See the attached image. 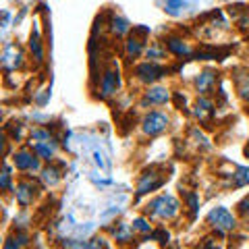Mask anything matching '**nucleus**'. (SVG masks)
<instances>
[{
    "label": "nucleus",
    "mask_w": 249,
    "mask_h": 249,
    "mask_svg": "<svg viewBox=\"0 0 249 249\" xmlns=\"http://www.w3.org/2000/svg\"><path fill=\"white\" fill-rule=\"evenodd\" d=\"M96 85V98L102 100V102H108V100L116 98L123 89V75H121V67L116 60H110L106 67L100 69L98 79L93 81Z\"/></svg>",
    "instance_id": "1"
},
{
    "label": "nucleus",
    "mask_w": 249,
    "mask_h": 249,
    "mask_svg": "<svg viewBox=\"0 0 249 249\" xmlns=\"http://www.w3.org/2000/svg\"><path fill=\"white\" fill-rule=\"evenodd\" d=\"M143 214L150 220H160V222H170L181 214V201L170 193H160V196L152 197L143 208Z\"/></svg>",
    "instance_id": "2"
},
{
    "label": "nucleus",
    "mask_w": 249,
    "mask_h": 249,
    "mask_svg": "<svg viewBox=\"0 0 249 249\" xmlns=\"http://www.w3.org/2000/svg\"><path fill=\"white\" fill-rule=\"evenodd\" d=\"M42 191H44V183L40 181V177L36 178L34 175H25L15 183L13 196L21 208H29L37 201V197L42 196Z\"/></svg>",
    "instance_id": "3"
},
{
    "label": "nucleus",
    "mask_w": 249,
    "mask_h": 249,
    "mask_svg": "<svg viewBox=\"0 0 249 249\" xmlns=\"http://www.w3.org/2000/svg\"><path fill=\"white\" fill-rule=\"evenodd\" d=\"M147 37H150V27L133 25V31L123 40V58L127 62L142 58L147 48Z\"/></svg>",
    "instance_id": "4"
},
{
    "label": "nucleus",
    "mask_w": 249,
    "mask_h": 249,
    "mask_svg": "<svg viewBox=\"0 0 249 249\" xmlns=\"http://www.w3.org/2000/svg\"><path fill=\"white\" fill-rule=\"evenodd\" d=\"M168 181V175L164 173V168L158 166V164H152L147 166L142 175L137 178V189H135V201H139L147 193H154L158 191L162 185Z\"/></svg>",
    "instance_id": "5"
},
{
    "label": "nucleus",
    "mask_w": 249,
    "mask_h": 249,
    "mask_svg": "<svg viewBox=\"0 0 249 249\" xmlns=\"http://www.w3.org/2000/svg\"><path fill=\"white\" fill-rule=\"evenodd\" d=\"M206 224L214 231L216 237H224L227 232H235L237 231V216L224 206H216L208 212L206 216Z\"/></svg>",
    "instance_id": "6"
},
{
    "label": "nucleus",
    "mask_w": 249,
    "mask_h": 249,
    "mask_svg": "<svg viewBox=\"0 0 249 249\" xmlns=\"http://www.w3.org/2000/svg\"><path fill=\"white\" fill-rule=\"evenodd\" d=\"M168 73H170L168 67L160 65V62H152V60H143V62H139V65L131 67V77H133L137 83L145 85V88L162 81Z\"/></svg>",
    "instance_id": "7"
},
{
    "label": "nucleus",
    "mask_w": 249,
    "mask_h": 249,
    "mask_svg": "<svg viewBox=\"0 0 249 249\" xmlns=\"http://www.w3.org/2000/svg\"><path fill=\"white\" fill-rule=\"evenodd\" d=\"M139 129L145 137H158L170 129V116L162 110H147L139 121Z\"/></svg>",
    "instance_id": "8"
},
{
    "label": "nucleus",
    "mask_w": 249,
    "mask_h": 249,
    "mask_svg": "<svg viewBox=\"0 0 249 249\" xmlns=\"http://www.w3.org/2000/svg\"><path fill=\"white\" fill-rule=\"evenodd\" d=\"M42 158L34 152V147H19V150H15L13 154V166L19 170V173H37L40 175V170L44 168L42 166Z\"/></svg>",
    "instance_id": "9"
},
{
    "label": "nucleus",
    "mask_w": 249,
    "mask_h": 249,
    "mask_svg": "<svg viewBox=\"0 0 249 249\" xmlns=\"http://www.w3.org/2000/svg\"><path fill=\"white\" fill-rule=\"evenodd\" d=\"M170 98H173V91H170L166 85H150V88H145L142 98H139L137 106L139 108H156V106H164L170 102Z\"/></svg>",
    "instance_id": "10"
},
{
    "label": "nucleus",
    "mask_w": 249,
    "mask_h": 249,
    "mask_svg": "<svg viewBox=\"0 0 249 249\" xmlns=\"http://www.w3.org/2000/svg\"><path fill=\"white\" fill-rule=\"evenodd\" d=\"M218 83H220V73L216 69H204L193 77V89L197 91V96H212Z\"/></svg>",
    "instance_id": "11"
},
{
    "label": "nucleus",
    "mask_w": 249,
    "mask_h": 249,
    "mask_svg": "<svg viewBox=\"0 0 249 249\" xmlns=\"http://www.w3.org/2000/svg\"><path fill=\"white\" fill-rule=\"evenodd\" d=\"M162 44L166 46V50H168V54H173V56H177V58H189V56H193V50H191V46L187 44V40L183 36H178V34H166L164 37L160 40Z\"/></svg>",
    "instance_id": "12"
},
{
    "label": "nucleus",
    "mask_w": 249,
    "mask_h": 249,
    "mask_svg": "<svg viewBox=\"0 0 249 249\" xmlns=\"http://www.w3.org/2000/svg\"><path fill=\"white\" fill-rule=\"evenodd\" d=\"M193 116L201 123V124H210L214 121V116H216V108L218 104H214V100L210 98V96H199L196 102H193Z\"/></svg>",
    "instance_id": "13"
},
{
    "label": "nucleus",
    "mask_w": 249,
    "mask_h": 249,
    "mask_svg": "<svg viewBox=\"0 0 249 249\" xmlns=\"http://www.w3.org/2000/svg\"><path fill=\"white\" fill-rule=\"evenodd\" d=\"M106 29H108V34H110L112 37H116V40H124V37L133 31L131 23L124 19L123 15H119V13H108Z\"/></svg>",
    "instance_id": "14"
},
{
    "label": "nucleus",
    "mask_w": 249,
    "mask_h": 249,
    "mask_svg": "<svg viewBox=\"0 0 249 249\" xmlns=\"http://www.w3.org/2000/svg\"><path fill=\"white\" fill-rule=\"evenodd\" d=\"M29 54L36 60V65L44 62V37L40 34L37 23H34V29H31V36H29Z\"/></svg>",
    "instance_id": "15"
},
{
    "label": "nucleus",
    "mask_w": 249,
    "mask_h": 249,
    "mask_svg": "<svg viewBox=\"0 0 249 249\" xmlns=\"http://www.w3.org/2000/svg\"><path fill=\"white\" fill-rule=\"evenodd\" d=\"M11 46V50H13V56L9 52L4 50L2 54V62H4V71L6 73H11V71H17V69L23 67V58H25V54H23V50L19 48V44H9Z\"/></svg>",
    "instance_id": "16"
},
{
    "label": "nucleus",
    "mask_w": 249,
    "mask_h": 249,
    "mask_svg": "<svg viewBox=\"0 0 249 249\" xmlns=\"http://www.w3.org/2000/svg\"><path fill=\"white\" fill-rule=\"evenodd\" d=\"M232 81H235V88H237V96L249 104V71L235 69L232 71Z\"/></svg>",
    "instance_id": "17"
},
{
    "label": "nucleus",
    "mask_w": 249,
    "mask_h": 249,
    "mask_svg": "<svg viewBox=\"0 0 249 249\" xmlns=\"http://www.w3.org/2000/svg\"><path fill=\"white\" fill-rule=\"evenodd\" d=\"M40 181L44 183V187H56L60 181H62V173L56 164L48 162L42 170H40Z\"/></svg>",
    "instance_id": "18"
},
{
    "label": "nucleus",
    "mask_w": 249,
    "mask_h": 249,
    "mask_svg": "<svg viewBox=\"0 0 249 249\" xmlns=\"http://www.w3.org/2000/svg\"><path fill=\"white\" fill-rule=\"evenodd\" d=\"M222 177H229V185L239 189V187H247L249 185V166H232V170L229 175H222Z\"/></svg>",
    "instance_id": "19"
},
{
    "label": "nucleus",
    "mask_w": 249,
    "mask_h": 249,
    "mask_svg": "<svg viewBox=\"0 0 249 249\" xmlns=\"http://www.w3.org/2000/svg\"><path fill=\"white\" fill-rule=\"evenodd\" d=\"M31 243V239L25 231H21V229H15L9 237H6L4 241V245L2 249H23V247H27Z\"/></svg>",
    "instance_id": "20"
},
{
    "label": "nucleus",
    "mask_w": 249,
    "mask_h": 249,
    "mask_svg": "<svg viewBox=\"0 0 249 249\" xmlns=\"http://www.w3.org/2000/svg\"><path fill=\"white\" fill-rule=\"evenodd\" d=\"M178 191H181V197H183L185 208L189 210V216L196 218L197 210H199V193L193 191V189H187V187H183V185H181V189H178Z\"/></svg>",
    "instance_id": "21"
},
{
    "label": "nucleus",
    "mask_w": 249,
    "mask_h": 249,
    "mask_svg": "<svg viewBox=\"0 0 249 249\" xmlns=\"http://www.w3.org/2000/svg\"><path fill=\"white\" fill-rule=\"evenodd\" d=\"M31 147L44 162H52L54 156H56V145L48 142H31Z\"/></svg>",
    "instance_id": "22"
},
{
    "label": "nucleus",
    "mask_w": 249,
    "mask_h": 249,
    "mask_svg": "<svg viewBox=\"0 0 249 249\" xmlns=\"http://www.w3.org/2000/svg\"><path fill=\"white\" fill-rule=\"evenodd\" d=\"M133 232H135L133 227L127 222H114V227H112V235L119 243H131L133 241Z\"/></svg>",
    "instance_id": "23"
},
{
    "label": "nucleus",
    "mask_w": 249,
    "mask_h": 249,
    "mask_svg": "<svg viewBox=\"0 0 249 249\" xmlns=\"http://www.w3.org/2000/svg\"><path fill=\"white\" fill-rule=\"evenodd\" d=\"M166 54H168V50H166V46L162 42H150V44H147V48H145L143 56L147 60H152V62H160V60L166 58Z\"/></svg>",
    "instance_id": "24"
},
{
    "label": "nucleus",
    "mask_w": 249,
    "mask_h": 249,
    "mask_svg": "<svg viewBox=\"0 0 249 249\" xmlns=\"http://www.w3.org/2000/svg\"><path fill=\"white\" fill-rule=\"evenodd\" d=\"M4 133H6V135L11 133V142L21 143L23 137H25V124L19 123V121H15V123H11V124H6V127H4Z\"/></svg>",
    "instance_id": "25"
},
{
    "label": "nucleus",
    "mask_w": 249,
    "mask_h": 249,
    "mask_svg": "<svg viewBox=\"0 0 249 249\" xmlns=\"http://www.w3.org/2000/svg\"><path fill=\"white\" fill-rule=\"evenodd\" d=\"M31 142H48V143H56V137L50 131V127H36L31 129Z\"/></svg>",
    "instance_id": "26"
},
{
    "label": "nucleus",
    "mask_w": 249,
    "mask_h": 249,
    "mask_svg": "<svg viewBox=\"0 0 249 249\" xmlns=\"http://www.w3.org/2000/svg\"><path fill=\"white\" fill-rule=\"evenodd\" d=\"M0 187H2L4 193H9V191L15 189V185H13V168H11L9 162L2 166V175H0Z\"/></svg>",
    "instance_id": "27"
},
{
    "label": "nucleus",
    "mask_w": 249,
    "mask_h": 249,
    "mask_svg": "<svg viewBox=\"0 0 249 249\" xmlns=\"http://www.w3.org/2000/svg\"><path fill=\"white\" fill-rule=\"evenodd\" d=\"M131 227H133V231H137V232H143V235H150V232L154 231V229H152V224H150V218H147V216L133 218Z\"/></svg>",
    "instance_id": "28"
},
{
    "label": "nucleus",
    "mask_w": 249,
    "mask_h": 249,
    "mask_svg": "<svg viewBox=\"0 0 249 249\" xmlns=\"http://www.w3.org/2000/svg\"><path fill=\"white\" fill-rule=\"evenodd\" d=\"M150 241H154V243H158V245H168V241H170V232L166 231V227L154 229V231L150 232Z\"/></svg>",
    "instance_id": "29"
},
{
    "label": "nucleus",
    "mask_w": 249,
    "mask_h": 249,
    "mask_svg": "<svg viewBox=\"0 0 249 249\" xmlns=\"http://www.w3.org/2000/svg\"><path fill=\"white\" fill-rule=\"evenodd\" d=\"M196 249H224V247H222V241H218L214 235V237H204Z\"/></svg>",
    "instance_id": "30"
},
{
    "label": "nucleus",
    "mask_w": 249,
    "mask_h": 249,
    "mask_svg": "<svg viewBox=\"0 0 249 249\" xmlns=\"http://www.w3.org/2000/svg\"><path fill=\"white\" fill-rule=\"evenodd\" d=\"M181 9H185V0H166L164 4V11L168 15H178Z\"/></svg>",
    "instance_id": "31"
},
{
    "label": "nucleus",
    "mask_w": 249,
    "mask_h": 249,
    "mask_svg": "<svg viewBox=\"0 0 249 249\" xmlns=\"http://www.w3.org/2000/svg\"><path fill=\"white\" fill-rule=\"evenodd\" d=\"M237 214L243 218L245 222H249V196H245V197L237 204Z\"/></svg>",
    "instance_id": "32"
},
{
    "label": "nucleus",
    "mask_w": 249,
    "mask_h": 249,
    "mask_svg": "<svg viewBox=\"0 0 249 249\" xmlns=\"http://www.w3.org/2000/svg\"><path fill=\"white\" fill-rule=\"evenodd\" d=\"M173 102L177 106V110H187V96H185L181 89L173 91Z\"/></svg>",
    "instance_id": "33"
},
{
    "label": "nucleus",
    "mask_w": 249,
    "mask_h": 249,
    "mask_svg": "<svg viewBox=\"0 0 249 249\" xmlns=\"http://www.w3.org/2000/svg\"><path fill=\"white\" fill-rule=\"evenodd\" d=\"M96 164H98V166H102V164H104V162H102V156H100L98 152H96Z\"/></svg>",
    "instance_id": "34"
},
{
    "label": "nucleus",
    "mask_w": 249,
    "mask_h": 249,
    "mask_svg": "<svg viewBox=\"0 0 249 249\" xmlns=\"http://www.w3.org/2000/svg\"><path fill=\"white\" fill-rule=\"evenodd\" d=\"M9 17H11L9 13H4V15H2V25H6V23H9Z\"/></svg>",
    "instance_id": "35"
},
{
    "label": "nucleus",
    "mask_w": 249,
    "mask_h": 249,
    "mask_svg": "<svg viewBox=\"0 0 249 249\" xmlns=\"http://www.w3.org/2000/svg\"><path fill=\"white\" fill-rule=\"evenodd\" d=\"M245 152H247V154H249V145H247V150H245Z\"/></svg>",
    "instance_id": "36"
},
{
    "label": "nucleus",
    "mask_w": 249,
    "mask_h": 249,
    "mask_svg": "<svg viewBox=\"0 0 249 249\" xmlns=\"http://www.w3.org/2000/svg\"><path fill=\"white\" fill-rule=\"evenodd\" d=\"M247 52H249V46H247Z\"/></svg>",
    "instance_id": "37"
}]
</instances>
